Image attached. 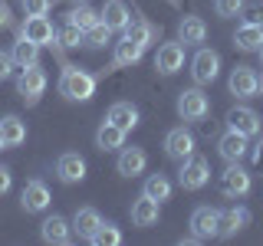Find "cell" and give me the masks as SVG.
<instances>
[{
	"instance_id": "obj_32",
	"label": "cell",
	"mask_w": 263,
	"mask_h": 246,
	"mask_svg": "<svg viewBox=\"0 0 263 246\" xmlns=\"http://www.w3.org/2000/svg\"><path fill=\"white\" fill-rule=\"evenodd\" d=\"M105 43H112V30L105 27L102 20H99L96 27H89L86 33H82V46H86V49H102Z\"/></svg>"
},
{
	"instance_id": "obj_23",
	"label": "cell",
	"mask_w": 263,
	"mask_h": 246,
	"mask_svg": "<svg viewBox=\"0 0 263 246\" xmlns=\"http://www.w3.org/2000/svg\"><path fill=\"white\" fill-rule=\"evenodd\" d=\"M99 20L115 33V30H125V23L132 20V16H128V7L122 4V0H105V7L99 10Z\"/></svg>"
},
{
	"instance_id": "obj_44",
	"label": "cell",
	"mask_w": 263,
	"mask_h": 246,
	"mask_svg": "<svg viewBox=\"0 0 263 246\" xmlns=\"http://www.w3.org/2000/svg\"><path fill=\"white\" fill-rule=\"evenodd\" d=\"M76 4H79V0H76Z\"/></svg>"
},
{
	"instance_id": "obj_33",
	"label": "cell",
	"mask_w": 263,
	"mask_h": 246,
	"mask_svg": "<svg viewBox=\"0 0 263 246\" xmlns=\"http://www.w3.org/2000/svg\"><path fill=\"white\" fill-rule=\"evenodd\" d=\"M89 243H96V246H119L122 243V233H119V227L115 223H99V230L92 233V240Z\"/></svg>"
},
{
	"instance_id": "obj_34",
	"label": "cell",
	"mask_w": 263,
	"mask_h": 246,
	"mask_svg": "<svg viewBox=\"0 0 263 246\" xmlns=\"http://www.w3.org/2000/svg\"><path fill=\"white\" fill-rule=\"evenodd\" d=\"M56 43L60 46H66V49H76V46H82V30L79 27H72V23H66V27L56 33Z\"/></svg>"
},
{
	"instance_id": "obj_29",
	"label": "cell",
	"mask_w": 263,
	"mask_h": 246,
	"mask_svg": "<svg viewBox=\"0 0 263 246\" xmlns=\"http://www.w3.org/2000/svg\"><path fill=\"white\" fill-rule=\"evenodd\" d=\"M145 56V46L142 43H135V39H128V36H122L119 43H115V56H112V63L115 66H132V63H138Z\"/></svg>"
},
{
	"instance_id": "obj_40",
	"label": "cell",
	"mask_w": 263,
	"mask_h": 246,
	"mask_svg": "<svg viewBox=\"0 0 263 246\" xmlns=\"http://www.w3.org/2000/svg\"><path fill=\"white\" fill-rule=\"evenodd\" d=\"M13 23V16H10V7L4 4V0H0V30H7Z\"/></svg>"
},
{
	"instance_id": "obj_18",
	"label": "cell",
	"mask_w": 263,
	"mask_h": 246,
	"mask_svg": "<svg viewBox=\"0 0 263 246\" xmlns=\"http://www.w3.org/2000/svg\"><path fill=\"white\" fill-rule=\"evenodd\" d=\"M247 223H250V210L240 207V203H237V207L220 210V236H224V240L237 236V233H240V230H243Z\"/></svg>"
},
{
	"instance_id": "obj_42",
	"label": "cell",
	"mask_w": 263,
	"mask_h": 246,
	"mask_svg": "<svg viewBox=\"0 0 263 246\" xmlns=\"http://www.w3.org/2000/svg\"><path fill=\"white\" fill-rule=\"evenodd\" d=\"M0 148H7V145H4V135H0Z\"/></svg>"
},
{
	"instance_id": "obj_11",
	"label": "cell",
	"mask_w": 263,
	"mask_h": 246,
	"mask_svg": "<svg viewBox=\"0 0 263 246\" xmlns=\"http://www.w3.org/2000/svg\"><path fill=\"white\" fill-rule=\"evenodd\" d=\"M155 69L161 76H175L178 69H184V43H161L158 46V56H155Z\"/></svg>"
},
{
	"instance_id": "obj_35",
	"label": "cell",
	"mask_w": 263,
	"mask_h": 246,
	"mask_svg": "<svg viewBox=\"0 0 263 246\" xmlns=\"http://www.w3.org/2000/svg\"><path fill=\"white\" fill-rule=\"evenodd\" d=\"M247 7V0H214V10L217 16H237Z\"/></svg>"
},
{
	"instance_id": "obj_25",
	"label": "cell",
	"mask_w": 263,
	"mask_h": 246,
	"mask_svg": "<svg viewBox=\"0 0 263 246\" xmlns=\"http://www.w3.org/2000/svg\"><path fill=\"white\" fill-rule=\"evenodd\" d=\"M99 223H102V217H99L96 207H82V210H76V217H72V230L79 233V240H92Z\"/></svg>"
},
{
	"instance_id": "obj_19",
	"label": "cell",
	"mask_w": 263,
	"mask_h": 246,
	"mask_svg": "<svg viewBox=\"0 0 263 246\" xmlns=\"http://www.w3.org/2000/svg\"><path fill=\"white\" fill-rule=\"evenodd\" d=\"M69 220L60 217V213H53V217H46L43 220V227H40V236H43L46 243H56V246H63V243H69L72 240V233H69Z\"/></svg>"
},
{
	"instance_id": "obj_37",
	"label": "cell",
	"mask_w": 263,
	"mask_h": 246,
	"mask_svg": "<svg viewBox=\"0 0 263 246\" xmlns=\"http://www.w3.org/2000/svg\"><path fill=\"white\" fill-rule=\"evenodd\" d=\"M13 69H16L13 56H10V53H0V82H4V79H10V76H13Z\"/></svg>"
},
{
	"instance_id": "obj_24",
	"label": "cell",
	"mask_w": 263,
	"mask_h": 246,
	"mask_svg": "<svg viewBox=\"0 0 263 246\" xmlns=\"http://www.w3.org/2000/svg\"><path fill=\"white\" fill-rule=\"evenodd\" d=\"M122 145H125V131L105 118L102 125H99V131H96V148L99 151H119Z\"/></svg>"
},
{
	"instance_id": "obj_8",
	"label": "cell",
	"mask_w": 263,
	"mask_h": 246,
	"mask_svg": "<svg viewBox=\"0 0 263 246\" xmlns=\"http://www.w3.org/2000/svg\"><path fill=\"white\" fill-rule=\"evenodd\" d=\"M191 233L197 240H214V236H220V210L217 207H197L191 213Z\"/></svg>"
},
{
	"instance_id": "obj_21",
	"label": "cell",
	"mask_w": 263,
	"mask_h": 246,
	"mask_svg": "<svg viewBox=\"0 0 263 246\" xmlns=\"http://www.w3.org/2000/svg\"><path fill=\"white\" fill-rule=\"evenodd\" d=\"M178 39L184 46H201L204 39H208V23H204L201 16H184V20L178 23Z\"/></svg>"
},
{
	"instance_id": "obj_12",
	"label": "cell",
	"mask_w": 263,
	"mask_h": 246,
	"mask_svg": "<svg viewBox=\"0 0 263 246\" xmlns=\"http://www.w3.org/2000/svg\"><path fill=\"white\" fill-rule=\"evenodd\" d=\"M148 168V154H145V148H125L122 145L119 148V161H115V171H119L122 177H138L142 171Z\"/></svg>"
},
{
	"instance_id": "obj_28",
	"label": "cell",
	"mask_w": 263,
	"mask_h": 246,
	"mask_svg": "<svg viewBox=\"0 0 263 246\" xmlns=\"http://www.w3.org/2000/svg\"><path fill=\"white\" fill-rule=\"evenodd\" d=\"M0 135H4L7 148H20L27 141V125H23L16 115H7V118H0Z\"/></svg>"
},
{
	"instance_id": "obj_41",
	"label": "cell",
	"mask_w": 263,
	"mask_h": 246,
	"mask_svg": "<svg viewBox=\"0 0 263 246\" xmlns=\"http://www.w3.org/2000/svg\"><path fill=\"white\" fill-rule=\"evenodd\" d=\"M257 53H260V63H263V46H260V49H257Z\"/></svg>"
},
{
	"instance_id": "obj_1",
	"label": "cell",
	"mask_w": 263,
	"mask_h": 246,
	"mask_svg": "<svg viewBox=\"0 0 263 246\" xmlns=\"http://www.w3.org/2000/svg\"><path fill=\"white\" fill-rule=\"evenodd\" d=\"M60 95H66L69 102H89L96 95V76L79 66H63L60 76Z\"/></svg>"
},
{
	"instance_id": "obj_39",
	"label": "cell",
	"mask_w": 263,
	"mask_h": 246,
	"mask_svg": "<svg viewBox=\"0 0 263 246\" xmlns=\"http://www.w3.org/2000/svg\"><path fill=\"white\" fill-rule=\"evenodd\" d=\"M250 161L257 164V168H263V135H260V141L250 148Z\"/></svg>"
},
{
	"instance_id": "obj_43",
	"label": "cell",
	"mask_w": 263,
	"mask_h": 246,
	"mask_svg": "<svg viewBox=\"0 0 263 246\" xmlns=\"http://www.w3.org/2000/svg\"><path fill=\"white\" fill-rule=\"evenodd\" d=\"M260 92H263V76H260Z\"/></svg>"
},
{
	"instance_id": "obj_26",
	"label": "cell",
	"mask_w": 263,
	"mask_h": 246,
	"mask_svg": "<svg viewBox=\"0 0 263 246\" xmlns=\"http://www.w3.org/2000/svg\"><path fill=\"white\" fill-rule=\"evenodd\" d=\"M109 121H112V125H119L128 135L132 128H138V109L132 102H115L112 109H109Z\"/></svg>"
},
{
	"instance_id": "obj_5",
	"label": "cell",
	"mask_w": 263,
	"mask_h": 246,
	"mask_svg": "<svg viewBox=\"0 0 263 246\" xmlns=\"http://www.w3.org/2000/svg\"><path fill=\"white\" fill-rule=\"evenodd\" d=\"M217 76H220V56L214 49H197L191 59V79L197 86H211Z\"/></svg>"
},
{
	"instance_id": "obj_10",
	"label": "cell",
	"mask_w": 263,
	"mask_h": 246,
	"mask_svg": "<svg viewBox=\"0 0 263 246\" xmlns=\"http://www.w3.org/2000/svg\"><path fill=\"white\" fill-rule=\"evenodd\" d=\"M227 128L240 131V135H247V138H257L260 128H263V121H260V115L253 109H247V105H234V109L227 112Z\"/></svg>"
},
{
	"instance_id": "obj_16",
	"label": "cell",
	"mask_w": 263,
	"mask_h": 246,
	"mask_svg": "<svg viewBox=\"0 0 263 246\" xmlns=\"http://www.w3.org/2000/svg\"><path fill=\"white\" fill-rule=\"evenodd\" d=\"M234 46L240 49V53H257L263 46V23H257V20L240 23L237 33H234Z\"/></svg>"
},
{
	"instance_id": "obj_9",
	"label": "cell",
	"mask_w": 263,
	"mask_h": 246,
	"mask_svg": "<svg viewBox=\"0 0 263 246\" xmlns=\"http://www.w3.org/2000/svg\"><path fill=\"white\" fill-rule=\"evenodd\" d=\"M227 89H230V95H237V98H253V95H260V76L250 66H237L227 79Z\"/></svg>"
},
{
	"instance_id": "obj_17",
	"label": "cell",
	"mask_w": 263,
	"mask_h": 246,
	"mask_svg": "<svg viewBox=\"0 0 263 246\" xmlns=\"http://www.w3.org/2000/svg\"><path fill=\"white\" fill-rule=\"evenodd\" d=\"M56 174H60L63 184H79V180L86 177V161H82L79 154L66 151V154H60V161H56Z\"/></svg>"
},
{
	"instance_id": "obj_4",
	"label": "cell",
	"mask_w": 263,
	"mask_h": 246,
	"mask_svg": "<svg viewBox=\"0 0 263 246\" xmlns=\"http://www.w3.org/2000/svg\"><path fill=\"white\" fill-rule=\"evenodd\" d=\"M208 112H211V102H208V95L201 92V86L184 89V92L178 95V115L184 121H201V118H208Z\"/></svg>"
},
{
	"instance_id": "obj_7",
	"label": "cell",
	"mask_w": 263,
	"mask_h": 246,
	"mask_svg": "<svg viewBox=\"0 0 263 246\" xmlns=\"http://www.w3.org/2000/svg\"><path fill=\"white\" fill-rule=\"evenodd\" d=\"M250 187H253V180L240 164H227V171L220 174V194L230 197V200H237V197L250 194Z\"/></svg>"
},
{
	"instance_id": "obj_15",
	"label": "cell",
	"mask_w": 263,
	"mask_h": 246,
	"mask_svg": "<svg viewBox=\"0 0 263 246\" xmlns=\"http://www.w3.org/2000/svg\"><path fill=\"white\" fill-rule=\"evenodd\" d=\"M20 207L27 213H43L49 207V187L43 180H27V187L20 194Z\"/></svg>"
},
{
	"instance_id": "obj_38",
	"label": "cell",
	"mask_w": 263,
	"mask_h": 246,
	"mask_svg": "<svg viewBox=\"0 0 263 246\" xmlns=\"http://www.w3.org/2000/svg\"><path fill=\"white\" fill-rule=\"evenodd\" d=\"M10 184H13L10 168H4V164H0V194H7V191H10Z\"/></svg>"
},
{
	"instance_id": "obj_31",
	"label": "cell",
	"mask_w": 263,
	"mask_h": 246,
	"mask_svg": "<svg viewBox=\"0 0 263 246\" xmlns=\"http://www.w3.org/2000/svg\"><path fill=\"white\" fill-rule=\"evenodd\" d=\"M66 23H72V27H79L82 33H86L89 27H96V23H99V13L92 10V7L79 4V7H72V10L66 13Z\"/></svg>"
},
{
	"instance_id": "obj_36",
	"label": "cell",
	"mask_w": 263,
	"mask_h": 246,
	"mask_svg": "<svg viewBox=\"0 0 263 246\" xmlns=\"http://www.w3.org/2000/svg\"><path fill=\"white\" fill-rule=\"evenodd\" d=\"M53 0H23V13L27 16H46Z\"/></svg>"
},
{
	"instance_id": "obj_22",
	"label": "cell",
	"mask_w": 263,
	"mask_h": 246,
	"mask_svg": "<svg viewBox=\"0 0 263 246\" xmlns=\"http://www.w3.org/2000/svg\"><path fill=\"white\" fill-rule=\"evenodd\" d=\"M122 33H125L128 39H135V43H142L145 49L152 43H158V36H161V30L155 27V23H148V20H128Z\"/></svg>"
},
{
	"instance_id": "obj_30",
	"label": "cell",
	"mask_w": 263,
	"mask_h": 246,
	"mask_svg": "<svg viewBox=\"0 0 263 246\" xmlns=\"http://www.w3.org/2000/svg\"><path fill=\"white\" fill-rule=\"evenodd\" d=\"M142 194L152 197V200H158V203H164V200H171V180L164 177V174H152V177L145 180Z\"/></svg>"
},
{
	"instance_id": "obj_27",
	"label": "cell",
	"mask_w": 263,
	"mask_h": 246,
	"mask_svg": "<svg viewBox=\"0 0 263 246\" xmlns=\"http://www.w3.org/2000/svg\"><path fill=\"white\" fill-rule=\"evenodd\" d=\"M10 56H13V63H16V69H23V66H33L40 59V46L33 43V39H27L23 33H16V43L10 49Z\"/></svg>"
},
{
	"instance_id": "obj_13",
	"label": "cell",
	"mask_w": 263,
	"mask_h": 246,
	"mask_svg": "<svg viewBox=\"0 0 263 246\" xmlns=\"http://www.w3.org/2000/svg\"><path fill=\"white\" fill-rule=\"evenodd\" d=\"M217 151H220V158H224L227 164H240L247 154H250L247 135H240V131H230V128H227V135H220V141H217Z\"/></svg>"
},
{
	"instance_id": "obj_20",
	"label": "cell",
	"mask_w": 263,
	"mask_h": 246,
	"mask_svg": "<svg viewBox=\"0 0 263 246\" xmlns=\"http://www.w3.org/2000/svg\"><path fill=\"white\" fill-rule=\"evenodd\" d=\"M158 217H161V203L152 200V197L142 194L135 203H132V223H135V227H155Z\"/></svg>"
},
{
	"instance_id": "obj_6",
	"label": "cell",
	"mask_w": 263,
	"mask_h": 246,
	"mask_svg": "<svg viewBox=\"0 0 263 246\" xmlns=\"http://www.w3.org/2000/svg\"><path fill=\"white\" fill-rule=\"evenodd\" d=\"M194 148H197V141H194V135L184 125H181V128H171L168 135H164V154H168L171 161H178V164L184 161V158H191Z\"/></svg>"
},
{
	"instance_id": "obj_2",
	"label": "cell",
	"mask_w": 263,
	"mask_h": 246,
	"mask_svg": "<svg viewBox=\"0 0 263 246\" xmlns=\"http://www.w3.org/2000/svg\"><path fill=\"white\" fill-rule=\"evenodd\" d=\"M208 180H211V161L204 158V154H191V158L181 161L178 184L184 187V191H201Z\"/></svg>"
},
{
	"instance_id": "obj_3",
	"label": "cell",
	"mask_w": 263,
	"mask_h": 246,
	"mask_svg": "<svg viewBox=\"0 0 263 246\" xmlns=\"http://www.w3.org/2000/svg\"><path fill=\"white\" fill-rule=\"evenodd\" d=\"M16 92L23 95V102H27V105H36L40 95L46 92V72L40 69L36 63H33V66H23L20 76H16Z\"/></svg>"
},
{
	"instance_id": "obj_14",
	"label": "cell",
	"mask_w": 263,
	"mask_h": 246,
	"mask_svg": "<svg viewBox=\"0 0 263 246\" xmlns=\"http://www.w3.org/2000/svg\"><path fill=\"white\" fill-rule=\"evenodd\" d=\"M20 33L27 39H33L36 46H53L56 43V30H53V23H49L46 16H27L23 27H20Z\"/></svg>"
}]
</instances>
